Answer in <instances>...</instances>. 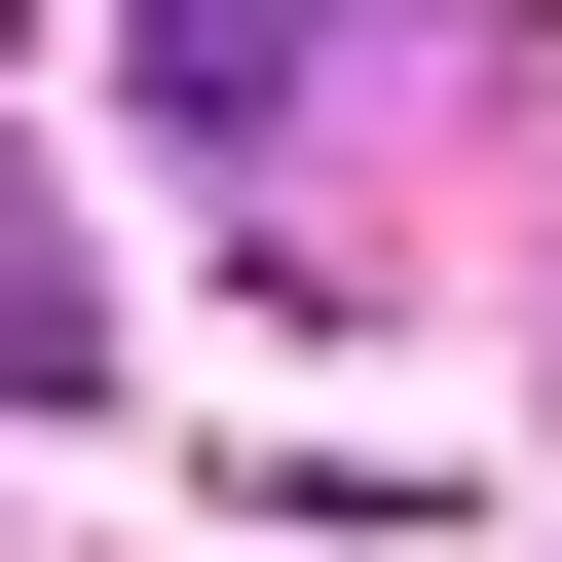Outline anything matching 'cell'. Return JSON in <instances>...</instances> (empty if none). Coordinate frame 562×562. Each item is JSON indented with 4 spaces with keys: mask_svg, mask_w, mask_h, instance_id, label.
<instances>
[{
    "mask_svg": "<svg viewBox=\"0 0 562 562\" xmlns=\"http://www.w3.org/2000/svg\"><path fill=\"white\" fill-rule=\"evenodd\" d=\"M0 375H38V413L113 375V301H76V225H38V150H0Z\"/></svg>",
    "mask_w": 562,
    "mask_h": 562,
    "instance_id": "obj_2",
    "label": "cell"
},
{
    "mask_svg": "<svg viewBox=\"0 0 562 562\" xmlns=\"http://www.w3.org/2000/svg\"><path fill=\"white\" fill-rule=\"evenodd\" d=\"M301 76H338V0H150V113H188V150H262Z\"/></svg>",
    "mask_w": 562,
    "mask_h": 562,
    "instance_id": "obj_1",
    "label": "cell"
}]
</instances>
